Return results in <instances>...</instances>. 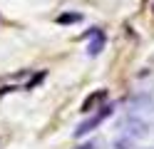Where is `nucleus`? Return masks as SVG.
<instances>
[{"label":"nucleus","mask_w":154,"mask_h":149,"mask_svg":"<svg viewBox=\"0 0 154 149\" xmlns=\"http://www.w3.org/2000/svg\"><path fill=\"white\" fill-rule=\"evenodd\" d=\"M119 129H122V134L129 137V139H144L149 134V124L144 122L139 114H127L119 122Z\"/></svg>","instance_id":"f257e3e1"},{"label":"nucleus","mask_w":154,"mask_h":149,"mask_svg":"<svg viewBox=\"0 0 154 149\" xmlns=\"http://www.w3.org/2000/svg\"><path fill=\"white\" fill-rule=\"evenodd\" d=\"M112 112H114V107H112V104H107V107H100V112H97V114H92L90 119H85V122H80V124H77V129H75V137L80 139L82 134H90L92 129H97V127H100V124H102V122H104V119H107Z\"/></svg>","instance_id":"f03ea898"},{"label":"nucleus","mask_w":154,"mask_h":149,"mask_svg":"<svg viewBox=\"0 0 154 149\" xmlns=\"http://www.w3.org/2000/svg\"><path fill=\"white\" fill-rule=\"evenodd\" d=\"M142 112H154V97L149 92H139L129 99V114H142Z\"/></svg>","instance_id":"7ed1b4c3"},{"label":"nucleus","mask_w":154,"mask_h":149,"mask_svg":"<svg viewBox=\"0 0 154 149\" xmlns=\"http://www.w3.org/2000/svg\"><path fill=\"white\" fill-rule=\"evenodd\" d=\"M102 47H104V33L97 27L92 33V40H90V45H87V55L90 57H97L100 52H102Z\"/></svg>","instance_id":"20e7f679"},{"label":"nucleus","mask_w":154,"mask_h":149,"mask_svg":"<svg viewBox=\"0 0 154 149\" xmlns=\"http://www.w3.org/2000/svg\"><path fill=\"white\" fill-rule=\"evenodd\" d=\"M104 97H107V92H104V89H97V92H92V95H90V97H87V99L82 102L80 112H85V114H87V112H92V107L97 104V102H102Z\"/></svg>","instance_id":"39448f33"},{"label":"nucleus","mask_w":154,"mask_h":149,"mask_svg":"<svg viewBox=\"0 0 154 149\" xmlns=\"http://www.w3.org/2000/svg\"><path fill=\"white\" fill-rule=\"evenodd\" d=\"M80 20H82V13H62L55 17V23L57 25H72V23H80Z\"/></svg>","instance_id":"423d86ee"},{"label":"nucleus","mask_w":154,"mask_h":149,"mask_svg":"<svg viewBox=\"0 0 154 149\" xmlns=\"http://www.w3.org/2000/svg\"><path fill=\"white\" fill-rule=\"evenodd\" d=\"M132 144H134V139H129V137L122 134V139H117V142L112 144V149H132Z\"/></svg>","instance_id":"0eeeda50"},{"label":"nucleus","mask_w":154,"mask_h":149,"mask_svg":"<svg viewBox=\"0 0 154 149\" xmlns=\"http://www.w3.org/2000/svg\"><path fill=\"white\" fill-rule=\"evenodd\" d=\"M77 149H97L94 144H82V147H77Z\"/></svg>","instance_id":"6e6552de"},{"label":"nucleus","mask_w":154,"mask_h":149,"mask_svg":"<svg viewBox=\"0 0 154 149\" xmlns=\"http://www.w3.org/2000/svg\"><path fill=\"white\" fill-rule=\"evenodd\" d=\"M149 149H154V147H149Z\"/></svg>","instance_id":"1a4fd4ad"}]
</instances>
